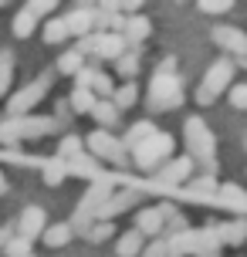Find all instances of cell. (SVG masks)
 <instances>
[{
    "instance_id": "obj_30",
    "label": "cell",
    "mask_w": 247,
    "mask_h": 257,
    "mask_svg": "<svg viewBox=\"0 0 247 257\" xmlns=\"http://www.w3.org/2000/svg\"><path fill=\"white\" fill-rule=\"evenodd\" d=\"M115 71L132 81V78L139 75V58H136V54H122V58H115Z\"/></svg>"
},
{
    "instance_id": "obj_12",
    "label": "cell",
    "mask_w": 247,
    "mask_h": 257,
    "mask_svg": "<svg viewBox=\"0 0 247 257\" xmlns=\"http://www.w3.org/2000/svg\"><path fill=\"white\" fill-rule=\"evenodd\" d=\"M91 24H95V11H91V7H75V11L65 17L68 34H78V38H88Z\"/></svg>"
},
{
    "instance_id": "obj_1",
    "label": "cell",
    "mask_w": 247,
    "mask_h": 257,
    "mask_svg": "<svg viewBox=\"0 0 247 257\" xmlns=\"http://www.w3.org/2000/svg\"><path fill=\"white\" fill-rule=\"evenodd\" d=\"M230 78H234V64L227 61V58L213 61V64H210V71H207V78H203V85L196 88V105H213V102H217V95L230 85Z\"/></svg>"
},
{
    "instance_id": "obj_17",
    "label": "cell",
    "mask_w": 247,
    "mask_h": 257,
    "mask_svg": "<svg viewBox=\"0 0 247 257\" xmlns=\"http://www.w3.org/2000/svg\"><path fill=\"white\" fill-rule=\"evenodd\" d=\"M17 128H21L24 139H31V136H44V132H51L54 122H51V118H17Z\"/></svg>"
},
{
    "instance_id": "obj_11",
    "label": "cell",
    "mask_w": 247,
    "mask_h": 257,
    "mask_svg": "<svg viewBox=\"0 0 247 257\" xmlns=\"http://www.w3.org/2000/svg\"><path fill=\"white\" fill-rule=\"evenodd\" d=\"M190 173H193V159H190V156H180V159H173V163H166V166H163L159 180L169 183V186H180V183L190 180Z\"/></svg>"
},
{
    "instance_id": "obj_29",
    "label": "cell",
    "mask_w": 247,
    "mask_h": 257,
    "mask_svg": "<svg viewBox=\"0 0 247 257\" xmlns=\"http://www.w3.org/2000/svg\"><path fill=\"white\" fill-rule=\"evenodd\" d=\"M91 95H102V98H112V91H115V85H112V78L102 75V71H95V78H91V85H88Z\"/></svg>"
},
{
    "instance_id": "obj_23",
    "label": "cell",
    "mask_w": 247,
    "mask_h": 257,
    "mask_svg": "<svg viewBox=\"0 0 247 257\" xmlns=\"http://www.w3.org/2000/svg\"><path fill=\"white\" fill-rule=\"evenodd\" d=\"M34 24H38V17L24 7V11H17V17H14V34L17 38H31L34 34Z\"/></svg>"
},
{
    "instance_id": "obj_10",
    "label": "cell",
    "mask_w": 247,
    "mask_h": 257,
    "mask_svg": "<svg viewBox=\"0 0 247 257\" xmlns=\"http://www.w3.org/2000/svg\"><path fill=\"white\" fill-rule=\"evenodd\" d=\"M213 41L230 54H240V58L247 54V34L240 27H213Z\"/></svg>"
},
{
    "instance_id": "obj_35",
    "label": "cell",
    "mask_w": 247,
    "mask_h": 257,
    "mask_svg": "<svg viewBox=\"0 0 247 257\" xmlns=\"http://www.w3.org/2000/svg\"><path fill=\"white\" fill-rule=\"evenodd\" d=\"M0 139H7V142L21 139V128H17V118H7V122L0 125Z\"/></svg>"
},
{
    "instance_id": "obj_38",
    "label": "cell",
    "mask_w": 247,
    "mask_h": 257,
    "mask_svg": "<svg viewBox=\"0 0 247 257\" xmlns=\"http://www.w3.org/2000/svg\"><path fill=\"white\" fill-rule=\"evenodd\" d=\"M223 196H230V200H227V203H247V196H244V193H240V190H237V186H223Z\"/></svg>"
},
{
    "instance_id": "obj_4",
    "label": "cell",
    "mask_w": 247,
    "mask_h": 257,
    "mask_svg": "<svg viewBox=\"0 0 247 257\" xmlns=\"http://www.w3.org/2000/svg\"><path fill=\"white\" fill-rule=\"evenodd\" d=\"M186 146H190V153L200 159V163H210L213 159V136H210V128L203 125V118H186ZM190 156V159H193Z\"/></svg>"
},
{
    "instance_id": "obj_41",
    "label": "cell",
    "mask_w": 247,
    "mask_h": 257,
    "mask_svg": "<svg viewBox=\"0 0 247 257\" xmlns=\"http://www.w3.org/2000/svg\"><path fill=\"white\" fill-rule=\"evenodd\" d=\"M4 190H7V186H4V180H0V193H4Z\"/></svg>"
},
{
    "instance_id": "obj_9",
    "label": "cell",
    "mask_w": 247,
    "mask_h": 257,
    "mask_svg": "<svg viewBox=\"0 0 247 257\" xmlns=\"http://www.w3.org/2000/svg\"><path fill=\"white\" fill-rule=\"evenodd\" d=\"M48 227V217H44V210L41 206H24V213L17 217V237H24V240H34L38 233H44Z\"/></svg>"
},
{
    "instance_id": "obj_42",
    "label": "cell",
    "mask_w": 247,
    "mask_h": 257,
    "mask_svg": "<svg viewBox=\"0 0 247 257\" xmlns=\"http://www.w3.org/2000/svg\"><path fill=\"white\" fill-rule=\"evenodd\" d=\"M240 64H244V68H247V54H244V61H240Z\"/></svg>"
},
{
    "instance_id": "obj_16",
    "label": "cell",
    "mask_w": 247,
    "mask_h": 257,
    "mask_svg": "<svg viewBox=\"0 0 247 257\" xmlns=\"http://www.w3.org/2000/svg\"><path fill=\"white\" fill-rule=\"evenodd\" d=\"M108 102L115 105V112H122V108H132V105L139 102V88H136L132 81H126L122 88H115V91H112V98H108Z\"/></svg>"
},
{
    "instance_id": "obj_27",
    "label": "cell",
    "mask_w": 247,
    "mask_h": 257,
    "mask_svg": "<svg viewBox=\"0 0 247 257\" xmlns=\"http://www.w3.org/2000/svg\"><path fill=\"white\" fill-rule=\"evenodd\" d=\"M81 149H85V142H81L78 136H65L61 146H58V159H61V163H65V159H75V156H81Z\"/></svg>"
},
{
    "instance_id": "obj_26",
    "label": "cell",
    "mask_w": 247,
    "mask_h": 257,
    "mask_svg": "<svg viewBox=\"0 0 247 257\" xmlns=\"http://www.w3.org/2000/svg\"><path fill=\"white\" fill-rule=\"evenodd\" d=\"M65 176H68V166L61 159H51V163L44 166V183H48V186H61Z\"/></svg>"
},
{
    "instance_id": "obj_18",
    "label": "cell",
    "mask_w": 247,
    "mask_h": 257,
    "mask_svg": "<svg viewBox=\"0 0 247 257\" xmlns=\"http://www.w3.org/2000/svg\"><path fill=\"white\" fill-rule=\"evenodd\" d=\"M122 38H126V41H146V38H149V21H146V17H139V14H136V17H129V21H126V27H122Z\"/></svg>"
},
{
    "instance_id": "obj_31",
    "label": "cell",
    "mask_w": 247,
    "mask_h": 257,
    "mask_svg": "<svg viewBox=\"0 0 247 257\" xmlns=\"http://www.w3.org/2000/svg\"><path fill=\"white\" fill-rule=\"evenodd\" d=\"M112 233H115V227H112V220H95V223L88 227V237L95 240V244H102V240H108Z\"/></svg>"
},
{
    "instance_id": "obj_6",
    "label": "cell",
    "mask_w": 247,
    "mask_h": 257,
    "mask_svg": "<svg viewBox=\"0 0 247 257\" xmlns=\"http://www.w3.org/2000/svg\"><path fill=\"white\" fill-rule=\"evenodd\" d=\"M85 146H88V153H91V156H98V159H108V163H122V159H126V146H122L115 136L102 132V128H98V132H91Z\"/></svg>"
},
{
    "instance_id": "obj_37",
    "label": "cell",
    "mask_w": 247,
    "mask_h": 257,
    "mask_svg": "<svg viewBox=\"0 0 247 257\" xmlns=\"http://www.w3.org/2000/svg\"><path fill=\"white\" fill-rule=\"evenodd\" d=\"M230 105L234 108H247V85H234L230 88Z\"/></svg>"
},
{
    "instance_id": "obj_21",
    "label": "cell",
    "mask_w": 247,
    "mask_h": 257,
    "mask_svg": "<svg viewBox=\"0 0 247 257\" xmlns=\"http://www.w3.org/2000/svg\"><path fill=\"white\" fill-rule=\"evenodd\" d=\"M14 81V51H0V98L7 95Z\"/></svg>"
},
{
    "instance_id": "obj_7",
    "label": "cell",
    "mask_w": 247,
    "mask_h": 257,
    "mask_svg": "<svg viewBox=\"0 0 247 257\" xmlns=\"http://www.w3.org/2000/svg\"><path fill=\"white\" fill-rule=\"evenodd\" d=\"M48 85H51V75H41L38 81H34V85H27V88L21 91V95H14L11 105H7V108H11V115H14V118H21L24 112H31V108H34V105H38L41 98H44Z\"/></svg>"
},
{
    "instance_id": "obj_33",
    "label": "cell",
    "mask_w": 247,
    "mask_h": 257,
    "mask_svg": "<svg viewBox=\"0 0 247 257\" xmlns=\"http://www.w3.org/2000/svg\"><path fill=\"white\" fill-rule=\"evenodd\" d=\"M196 7H200V11L203 14H227V11H234V4H230V0H200V4H196Z\"/></svg>"
},
{
    "instance_id": "obj_2",
    "label": "cell",
    "mask_w": 247,
    "mask_h": 257,
    "mask_svg": "<svg viewBox=\"0 0 247 257\" xmlns=\"http://www.w3.org/2000/svg\"><path fill=\"white\" fill-rule=\"evenodd\" d=\"M183 102V91H180V78L176 75H156L153 85H149V105L156 112H166V108H176Z\"/></svg>"
},
{
    "instance_id": "obj_36",
    "label": "cell",
    "mask_w": 247,
    "mask_h": 257,
    "mask_svg": "<svg viewBox=\"0 0 247 257\" xmlns=\"http://www.w3.org/2000/svg\"><path fill=\"white\" fill-rule=\"evenodd\" d=\"M139 257H169L166 240H153L149 247H143V254H139Z\"/></svg>"
},
{
    "instance_id": "obj_24",
    "label": "cell",
    "mask_w": 247,
    "mask_h": 257,
    "mask_svg": "<svg viewBox=\"0 0 247 257\" xmlns=\"http://www.w3.org/2000/svg\"><path fill=\"white\" fill-rule=\"evenodd\" d=\"M153 132H156V128H153V122H136V125L129 128V136H126V142H122V146H126V149H136V146H139L143 139H149Z\"/></svg>"
},
{
    "instance_id": "obj_5",
    "label": "cell",
    "mask_w": 247,
    "mask_h": 257,
    "mask_svg": "<svg viewBox=\"0 0 247 257\" xmlns=\"http://www.w3.org/2000/svg\"><path fill=\"white\" fill-rule=\"evenodd\" d=\"M85 51H91V54H102V58H122L126 54V38L122 34H112V31H105V34H91V38H85L81 41V48H78V54H85Z\"/></svg>"
},
{
    "instance_id": "obj_13",
    "label": "cell",
    "mask_w": 247,
    "mask_h": 257,
    "mask_svg": "<svg viewBox=\"0 0 247 257\" xmlns=\"http://www.w3.org/2000/svg\"><path fill=\"white\" fill-rule=\"evenodd\" d=\"M136 230L143 233V237H159V233L166 230L159 206H153V210H139V217H136Z\"/></svg>"
},
{
    "instance_id": "obj_40",
    "label": "cell",
    "mask_w": 247,
    "mask_h": 257,
    "mask_svg": "<svg viewBox=\"0 0 247 257\" xmlns=\"http://www.w3.org/2000/svg\"><path fill=\"white\" fill-rule=\"evenodd\" d=\"M4 240H7V230H0V247H4Z\"/></svg>"
},
{
    "instance_id": "obj_39",
    "label": "cell",
    "mask_w": 247,
    "mask_h": 257,
    "mask_svg": "<svg viewBox=\"0 0 247 257\" xmlns=\"http://www.w3.org/2000/svg\"><path fill=\"white\" fill-rule=\"evenodd\" d=\"M27 11L34 14V17H41V14H48V11H54V4H48V0H44V4H27Z\"/></svg>"
},
{
    "instance_id": "obj_34",
    "label": "cell",
    "mask_w": 247,
    "mask_h": 257,
    "mask_svg": "<svg viewBox=\"0 0 247 257\" xmlns=\"http://www.w3.org/2000/svg\"><path fill=\"white\" fill-rule=\"evenodd\" d=\"M71 166L75 169H81V176H95V159H91V156H75V159H71Z\"/></svg>"
},
{
    "instance_id": "obj_28",
    "label": "cell",
    "mask_w": 247,
    "mask_h": 257,
    "mask_svg": "<svg viewBox=\"0 0 247 257\" xmlns=\"http://www.w3.org/2000/svg\"><path fill=\"white\" fill-rule=\"evenodd\" d=\"M65 38H68V27H65V21L51 17V21L44 24V41H48V44H61Z\"/></svg>"
},
{
    "instance_id": "obj_19",
    "label": "cell",
    "mask_w": 247,
    "mask_h": 257,
    "mask_svg": "<svg viewBox=\"0 0 247 257\" xmlns=\"http://www.w3.org/2000/svg\"><path fill=\"white\" fill-rule=\"evenodd\" d=\"M44 244L48 247H65L68 240H71V227L68 223H54V227H44Z\"/></svg>"
},
{
    "instance_id": "obj_20",
    "label": "cell",
    "mask_w": 247,
    "mask_h": 257,
    "mask_svg": "<svg viewBox=\"0 0 247 257\" xmlns=\"http://www.w3.org/2000/svg\"><path fill=\"white\" fill-rule=\"evenodd\" d=\"M95 102H98V98H95L88 88H75V91H71V102H68V108L85 115V112H91V108H95Z\"/></svg>"
},
{
    "instance_id": "obj_8",
    "label": "cell",
    "mask_w": 247,
    "mask_h": 257,
    "mask_svg": "<svg viewBox=\"0 0 247 257\" xmlns=\"http://www.w3.org/2000/svg\"><path fill=\"white\" fill-rule=\"evenodd\" d=\"M136 200H139V190H118V193H108V200L98 206L95 220H112V217H118V213L132 210V206H136Z\"/></svg>"
},
{
    "instance_id": "obj_14",
    "label": "cell",
    "mask_w": 247,
    "mask_h": 257,
    "mask_svg": "<svg viewBox=\"0 0 247 257\" xmlns=\"http://www.w3.org/2000/svg\"><path fill=\"white\" fill-rule=\"evenodd\" d=\"M115 254L118 257H139V254H143V233H139V230L122 233V237L115 240Z\"/></svg>"
},
{
    "instance_id": "obj_32",
    "label": "cell",
    "mask_w": 247,
    "mask_h": 257,
    "mask_svg": "<svg viewBox=\"0 0 247 257\" xmlns=\"http://www.w3.org/2000/svg\"><path fill=\"white\" fill-rule=\"evenodd\" d=\"M4 250H7V257H27L31 254V240H24V237H7L4 240Z\"/></svg>"
},
{
    "instance_id": "obj_3",
    "label": "cell",
    "mask_w": 247,
    "mask_h": 257,
    "mask_svg": "<svg viewBox=\"0 0 247 257\" xmlns=\"http://www.w3.org/2000/svg\"><path fill=\"white\" fill-rule=\"evenodd\" d=\"M136 163L143 169H149V166H156L159 159H166L169 153H173V136H166V132H153L149 139H143L136 149Z\"/></svg>"
},
{
    "instance_id": "obj_25",
    "label": "cell",
    "mask_w": 247,
    "mask_h": 257,
    "mask_svg": "<svg viewBox=\"0 0 247 257\" xmlns=\"http://www.w3.org/2000/svg\"><path fill=\"white\" fill-rule=\"evenodd\" d=\"M220 233H223L227 244H244V240H247V220L240 217V220H234V223H227Z\"/></svg>"
},
{
    "instance_id": "obj_15",
    "label": "cell",
    "mask_w": 247,
    "mask_h": 257,
    "mask_svg": "<svg viewBox=\"0 0 247 257\" xmlns=\"http://www.w3.org/2000/svg\"><path fill=\"white\" fill-rule=\"evenodd\" d=\"M91 115H95V122L102 125V132H108V128L118 122V112H115V105L108 102V98H102V102H95V108H91Z\"/></svg>"
},
{
    "instance_id": "obj_43",
    "label": "cell",
    "mask_w": 247,
    "mask_h": 257,
    "mask_svg": "<svg viewBox=\"0 0 247 257\" xmlns=\"http://www.w3.org/2000/svg\"><path fill=\"white\" fill-rule=\"evenodd\" d=\"M27 257H34V254H27Z\"/></svg>"
},
{
    "instance_id": "obj_22",
    "label": "cell",
    "mask_w": 247,
    "mask_h": 257,
    "mask_svg": "<svg viewBox=\"0 0 247 257\" xmlns=\"http://www.w3.org/2000/svg\"><path fill=\"white\" fill-rule=\"evenodd\" d=\"M81 68H85V54H78V51H65L58 58V71L61 75H78Z\"/></svg>"
}]
</instances>
